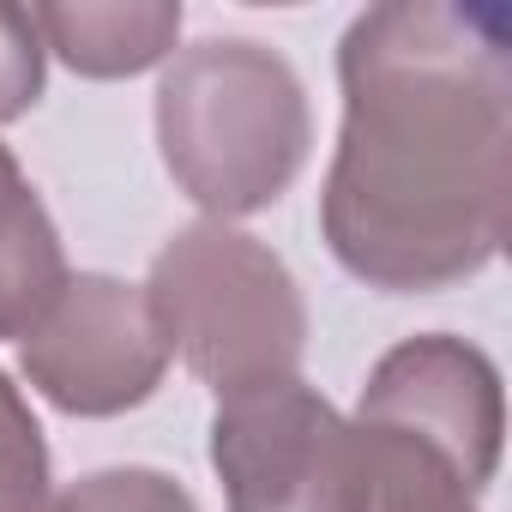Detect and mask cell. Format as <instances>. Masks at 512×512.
I'll return each instance as SVG.
<instances>
[{
  "mask_svg": "<svg viewBox=\"0 0 512 512\" xmlns=\"http://www.w3.org/2000/svg\"><path fill=\"white\" fill-rule=\"evenodd\" d=\"M344 127L320 193L332 260L386 296L494 266L512 229V55L488 7L386 0L338 43Z\"/></svg>",
  "mask_w": 512,
  "mask_h": 512,
  "instance_id": "cell-1",
  "label": "cell"
},
{
  "mask_svg": "<svg viewBox=\"0 0 512 512\" xmlns=\"http://www.w3.org/2000/svg\"><path fill=\"white\" fill-rule=\"evenodd\" d=\"M314 145L296 67L247 37L181 49L157 85V151L169 181L211 217L235 223L278 205Z\"/></svg>",
  "mask_w": 512,
  "mask_h": 512,
  "instance_id": "cell-2",
  "label": "cell"
},
{
  "mask_svg": "<svg viewBox=\"0 0 512 512\" xmlns=\"http://www.w3.org/2000/svg\"><path fill=\"white\" fill-rule=\"evenodd\" d=\"M145 308L169 356L217 398L290 380L308 350V308L278 253L235 223H193L163 241Z\"/></svg>",
  "mask_w": 512,
  "mask_h": 512,
  "instance_id": "cell-3",
  "label": "cell"
},
{
  "mask_svg": "<svg viewBox=\"0 0 512 512\" xmlns=\"http://www.w3.org/2000/svg\"><path fill=\"white\" fill-rule=\"evenodd\" d=\"M211 470L229 512H362L356 422L302 374L217 398Z\"/></svg>",
  "mask_w": 512,
  "mask_h": 512,
  "instance_id": "cell-4",
  "label": "cell"
},
{
  "mask_svg": "<svg viewBox=\"0 0 512 512\" xmlns=\"http://www.w3.org/2000/svg\"><path fill=\"white\" fill-rule=\"evenodd\" d=\"M19 362L25 380L67 416L139 410L169 374L145 290L109 272L67 278L49 314L19 338Z\"/></svg>",
  "mask_w": 512,
  "mask_h": 512,
  "instance_id": "cell-5",
  "label": "cell"
},
{
  "mask_svg": "<svg viewBox=\"0 0 512 512\" xmlns=\"http://www.w3.org/2000/svg\"><path fill=\"white\" fill-rule=\"evenodd\" d=\"M356 422L428 440L482 494L500 470V440H506L500 368L476 344L446 338V332L404 338L374 362L362 404H356Z\"/></svg>",
  "mask_w": 512,
  "mask_h": 512,
  "instance_id": "cell-6",
  "label": "cell"
},
{
  "mask_svg": "<svg viewBox=\"0 0 512 512\" xmlns=\"http://www.w3.org/2000/svg\"><path fill=\"white\" fill-rule=\"evenodd\" d=\"M43 49L61 55L79 79H133L175 55L181 7L175 0H79V7H31Z\"/></svg>",
  "mask_w": 512,
  "mask_h": 512,
  "instance_id": "cell-7",
  "label": "cell"
},
{
  "mask_svg": "<svg viewBox=\"0 0 512 512\" xmlns=\"http://www.w3.org/2000/svg\"><path fill=\"white\" fill-rule=\"evenodd\" d=\"M67 253L31 175L0 145V338H25L67 284Z\"/></svg>",
  "mask_w": 512,
  "mask_h": 512,
  "instance_id": "cell-8",
  "label": "cell"
},
{
  "mask_svg": "<svg viewBox=\"0 0 512 512\" xmlns=\"http://www.w3.org/2000/svg\"><path fill=\"white\" fill-rule=\"evenodd\" d=\"M356 446H362V512H476V488L428 440L356 422Z\"/></svg>",
  "mask_w": 512,
  "mask_h": 512,
  "instance_id": "cell-9",
  "label": "cell"
},
{
  "mask_svg": "<svg viewBox=\"0 0 512 512\" xmlns=\"http://www.w3.org/2000/svg\"><path fill=\"white\" fill-rule=\"evenodd\" d=\"M49 506V446L25 404V392L0 374V512Z\"/></svg>",
  "mask_w": 512,
  "mask_h": 512,
  "instance_id": "cell-10",
  "label": "cell"
},
{
  "mask_svg": "<svg viewBox=\"0 0 512 512\" xmlns=\"http://www.w3.org/2000/svg\"><path fill=\"white\" fill-rule=\"evenodd\" d=\"M43 512H199L193 494L145 464H115V470H91L73 488L49 494Z\"/></svg>",
  "mask_w": 512,
  "mask_h": 512,
  "instance_id": "cell-11",
  "label": "cell"
},
{
  "mask_svg": "<svg viewBox=\"0 0 512 512\" xmlns=\"http://www.w3.org/2000/svg\"><path fill=\"white\" fill-rule=\"evenodd\" d=\"M43 85H49V49L37 31V13L0 0V127L31 115L43 103Z\"/></svg>",
  "mask_w": 512,
  "mask_h": 512,
  "instance_id": "cell-12",
  "label": "cell"
}]
</instances>
